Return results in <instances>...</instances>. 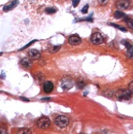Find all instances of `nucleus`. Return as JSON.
<instances>
[{
    "mask_svg": "<svg viewBox=\"0 0 133 134\" xmlns=\"http://www.w3.org/2000/svg\"><path fill=\"white\" fill-rule=\"evenodd\" d=\"M54 124L56 125V127L64 129V128H67L69 126V117H67L65 115H59L54 119Z\"/></svg>",
    "mask_w": 133,
    "mask_h": 134,
    "instance_id": "obj_1",
    "label": "nucleus"
},
{
    "mask_svg": "<svg viewBox=\"0 0 133 134\" xmlns=\"http://www.w3.org/2000/svg\"><path fill=\"white\" fill-rule=\"evenodd\" d=\"M74 85V83H73V81L72 79L69 77V76H64L62 79H61V82H60V85L61 87L63 88V90H69L72 86Z\"/></svg>",
    "mask_w": 133,
    "mask_h": 134,
    "instance_id": "obj_2",
    "label": "nucleus"
},
{
    "mask_svg": "<svg viewBox=\"0 0 133 134\" xmlns=\"http://www.w3.org/2000/svg\"><path fill=\"white\" fill-rule=\"evenodd\" d=\"M115 97L118 100H128L131 97V92L129 90L120 89L115 92Z\"/></svg>",
    "mask_w": 133,
    "mask_h": 134,
    "instance_id": "obj_3",
    "label": "nucleus"
},
{
    "mask_svg": "<svg viewBox=\"0 0 133 134\" xmlns=\"http://www.w3.org/2000/svg\"><path fill=\"white\" fill-rule=\"evenodd\" d=\"M51 125V121L48 117L46 116H43V117H40L38 120H37V127L41 129H48Z\"/></svg>",
    "mask_w": 133,
    "mask_h": 134,
    "instance_id": "obj_4",
    "label": "nucleus"
},
{
    "mask_svg": "<svg viewBox=\"0 0 133 134\" xmlns=\"http://www.w3.org/2000/svg\"><path fill=\"white\" fill-rule=\"evenodd\" d=\"M90 40L94 45H99V44H102L103 41H104L103 37H102V35H101L99 32L94 33V34L91 36Z\"/></svg>",
    "mask_w": 133,
    "mask_h": 134,
    "instance_id": "obj_5",
    "label": "nucleus"
},
{
    "mask_svg": "<svg viewBox=\"0 0 133 134\" xmlns=\"http://www.w3.org/2000/svg\"><path fill=\"white\" fill-rule=\"evenodd\" d=\"M122 43L127 48V52H126L127 56H128V58H133V45L129 41H128V40H123Z\"/></svg>",
    "mask_w": 133,
    "mask_h": 134,
    "instance_id": "obj_6",
    "label": "nucleus"
},
{
    "mask_svg": "<svg viewBox=\"0 0 133 134\" xmlns=\"http://www.w3.org/2000/svg\"><path fill=\"white\" fill-rule=\"evenodd\" d=\"M130 6V1L129 0H118L116 2V8L118 10H127Z\"/></svg>",
    "mask_w": 133,
    "mask_h": 134,
    "instance_id": "obj_7",
    "label": "nucleus"
},
{
    "mask_svg": "<svg viewBox=\"0 0 133 134\" xmlns=\"http://www.w3.org/2000/svg\"><path fill=\"white\" fill-rule=\"evenodd\" d=\"M69 43L71 46H76L82 43V38L78 35H72L69 38Z\"/></svg>",
    "mask_w": 133,
    "mask_h": 134,
    "instance_id": "obj_8",
    "label": "nucleus"
},
{
    "mask_svg": "<svg viewBox=\"0 0 133 134\" xmlns=\"http://www.w3.org/2000/svg\"><path fill=\"white\" fill-rule=\"evenodd\" d=\"M19 4V0H13V1H11L10 3H8L7 5L4 6V8H3V11L7 12V11H10L11 10H13L15 7H17Z\"/></svg>",
    "mask_w": 133,
    "mask_h": 134,
    "instance_id": "obj_9",
    "label": "nucleus"
},
{
    "mask_svg": "<svg viewBox=\"0 0 133 134\" xmlns=\"http://www.w3.org/2000/svg\"><path fill=\"white\" fill-rule=\"evenodd\" d=\"M28 55H29V57L31 59H39L40 58V56H41V54H40V52L38 51V50H36V49H31V50H29V52H28Z\"/></svg>",
    "mask_w": 133,
    "mask_h": 134,
    "instance_id": "obj_10",
    "label": "nucleus"
},
{
    "mask_svg": "<svg viewBox=\"0 0 133 134\" xmlns=\"http://www.w3.org/2000/svg\"><path fill=\"white\" fill-rule=\"evenodd\" d=\"M43 90L45 93H51L53 90V84L50 81L44 82L43 84Z\"/></svg>",
    "mask_w": 133,
    "mask_h": 134,
    "instance_id": "obj_11",
    "label": "nucleus"
},
{
    "mask_svg": "<svg viewBox=\"0 0 133 134\" xmlns=\"http://www.w3.org/2000/svg\"><path fill=\"white\" fill-rule=\"evenodd\" d=\"M21 65L23 68H24V69H29V68H31L32 67V61L30 60L29 58H27V57H24V58H23L21 60Z\"/></svg>",
    "mask_w": 133,
    "mask_h": 134,
    "instance_id": "obj_12",
    "label": "nucleus"
},
{
    "mask_svg": "<svg viewBox=\"0 0 133 134\" xmlns=\"http://www.w3.org/2000/svg\"><path fill=\"white\" fill-rule=\"evenodd\" d=\"M34 79L37 84H42V83H44V80H45V75L42 72H37L36 74H34Z\"/></svg>",
    "mask_w": 133,
    "mask_h": 134,
    "instance_id": "obj_13",
    "label": "nucleus"
},
{
    "mask_svg": "<svg viewBox=\"0 0 133 134\" xmlns=\"http://www.w3.org/2000/svg\"><path fill=\"white\" fill-rule=\"evenodd\" d=\"M113 16H114L115 19H121V18H123V17H126V14H125L123 11H120V10H118V11H116L115 12H114Z\"/></svg>",
    "mask_w": 133,
    "mask_h": 134,
    "instance_id": "obj_14",
    "label": "nucleus"
},
{
    "mask_svg": "<svg viewBox=\"0 0 133 134\" xmlns=\"http://www.w3.org/2000/svg\"><path fill=\"white\" fill-rule=\"evenodd\" d=\"M16 134H31V130L27 128H22L18 129Z\"/></svg>",
    "mask_w": 133,
    "mask_h": 134,
    "instance_id": "obj_15",
    "label": "nucleus"
},
{
    "mask_svg": "<svg viewBox=\"0 0 133 134\" xmlns=\"http://www.w3.org/2000/svg\"><path fill=\"white\" fill-rule=\"evenodd\" d=\"M109 24L112 25V26H113V27H115V28H117V29H119V30H121L122 32H127V28H126V27H123V26H121V25H118V24H113V23H110Z\"/></svg>",
    "mask_w": 133,
    "mask_h": 134,
    "instance_id": "obj_16",
    "label": "nucleus"
},
{
    "mask_svg": "<svg viewBox=\"0 0 133 134\" xmlns=\"http://www.w3.org/2000/svg\"><path fill=\"white\" fill-rule=\"evenodd\" d=\"M61 45H56V46H53V47H51V48L49 49V52L50 53H52V54H54V53H56V52H58L59 50L61 49Z\"/></svg>",
    "mask_w": 133,
    "mask_h": 134,
    "instance_id": "obj_17",
    "label": "nucleus"
},
{
    "mask_svg": "<svg viewBox=\"0 0 133 134\" xmlns=\"http://www.w3.org/2000/svg\"><path fill=\"white\" fill-rule=\"evenodd\" d=\"M125 22L127 23L128 26L133 30V19H130V18H125Z\"/></svg>",
    "mask_w": 133,
    "mask_h": 134,
    "instance_id": "obj_18",
    "label": "nucleus"
},
{
    "mask_svg": "<svg viewBox=\"0 0 133 134\" xmlns=\"http://www.w3.org/2000/svg\"><path fill=\"white\" fill-rule=\"evenodd\" d=\"M76 85H77V87L78 88H80V89H82V88H84L85 86V83L84 82V81H77V83H76Z\"/></svg>",
    "mask_w": 133,
    "mask_h": 134,
    "instance_id": "obj_19",
    "label": "nucleus"
},
{
    "mask_svg": "<svg viewBox=\"0 0 133 134\" xmlns=\"http://www.w3.org/2000/svg\"><path fill=\"white\" fill-rule=\"evenodd\" d=\"M46 13H48V14H53V13H55L56 12V9L55 8H47L46 10Z\"/></svg>",
    "mask_w": 133,
    "mask_h": 134,
    "instance_id": "obj_20",
    "label": "nucleus"
},
{
    "mask_svg": "<svg viewBox=\"0 0 133 134\" xmlns=\"http://www.w3.org/2000/svg\"><path fill=\"white\" fill-rule=\"evenodd\" d=\"M37 40V39H34V40H32V41H30V42H29V43H27L26 45H24V47H22V48L20 49L19 51H22V50H24V49H26V48H28V47H30V46H31L32 44H34V43L36 42Z\"/></svg>",
    "mask_w": 133,
    "mask_h": 134,
    "instance_id": "obj_21",
    "label": "nucleus"
},
{
    "mask_svg": "<svg viewBox=\"0 0 133 134\" xmlns=\"http://www.w3.org/2000/svg\"><path fill=\"white\" fill-rule=\"evenodd\" d=\"M103 95L105 97H112V95H113V92H112V90H107L106 92L103 93Z\"/></svg>",
    "mask_w": 133,
    "mask_h": 134,
    "instance_id": "obj_22",
    "label": "nucleus"
},
{
    "mask_svg": "<svg viewBox=\"0 0 133 134\" xmlns=\"http://www.w3.org/2000/svg\"><path fill=\"white\" fill-rule=\"evenodd\" d=\"M88 9H89V5H85L82 10H81V12L82 13H84V14H85V13H87L88 12Z\"/></svg>",
    "mask_w": 133,
    "mask_h": 134,
    "instance_id": "obj_23",
    "label": "nucleus"
},
{
    "mask_svg": "<svg viewBox=\"0 0 133 134\" xmlns=\"http://www.w3.org/2000/svg\"><path fill=\"white\" fill-rule=\"evenodd\" d=\"M0 134H8V130L4 127H0Z\"/></svg>",
    "mask_w": 133,
    "mask_h": 134,
    "instance_id": "obj_24",
    "label": "nucleus"
},
{
    "mask_svg": "<svg viewBox=\"0 0 133 134\" xmlns=\"http://www.w3.org/2000/svg\"><path fill=\"white\" fill-rule=\"evenodd\" d=\"M80 1H81V0H72V5H73V7H74V8H76L77 6L79 5Z\"/></svg>",
    "mask_w": 133,
    "mask_h": 134,
    "instance_id": "obj_25",
    "label": "nucleus"
},
{
    "mask_svg": "<svg viewBox=\"0 0 133 134\" xmlns=\"http://www.w3.org/2000/svg\"><path fill=\"white\" fill-rule=\"evenodd\" d=\"M128 90L131 92V93H133V82L129 83V85H128Z\"/></svg>",
    "mask_w": 133,
    "mask_h": 134,
    "instance_id": "obj_26",
    "label": "nucleus"
},
{
    "mask_svg": "<svg viewBox=\"0 0 133 134\" xmlns=\"http://www.w3.org/2000/svg\"><path fill=\"white\" fill-rule=\"evenodd\" d=\"M109 0H98V2L100 3L101 5H104V4H107V2H108Z\"/></svg>",
    "mask_w": 133,
    "mask_h": 134,
    "instance_id": "obj_27",
    "label": "nucleus"
},
{
    "mask_svg": "<svg viewBox=\"0 0 133 134\" xmlns=\"http://www.w3.org/2000/svg\"><path fill=\"white\" fill-rule=\"evenodd\" d=\"M43 101H49V100H51L52 98L51 97H43V98H41Z\"/></svg>",
    "mask_w": 133,
    "mask_h": 134,
    "instance_id": "obj_28",
    "label": "nucleus"
},
{
    "mask_svg": "<svg viewBox=\"0 0 133 134\" xmlns=\"http://www.w3.org/2000/svg\"><path fill=\"white\" fill-rule=\"evenodd\" d=\"M21 99L24 100V101H29V99H28V98H25V97H21Z\"/></svg>",
    "mask_w": 133,
    "mask_h": 134,
    "instance_id": "obj_29",
    "label": "nucleus"
},
{
    "mask_svg": "<svg viewBox=\"0 0 133 134\" xmlns=\"http://www.w3.org/2000/svg\"><path fill=\"white\" fill-rule=\"evenodd\" d=\"M2 54H3V53H2V52H0V56H1Z\"/></svg>",
    "mask_w": 133,
    "mask_h": 134,
    "instance_id": "obj_30",
    "label": "nucleus"
}]
</instances>
